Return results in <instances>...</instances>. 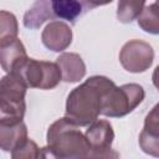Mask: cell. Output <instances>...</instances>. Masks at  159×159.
<instances>
[{
  "label": "cell",
  "instance_id": "6da1fadb",
  "mask_svg": "<svg viewBox=\"0 0 159 159\" xmlns=\"http://www.w3.org/2000/svg\"><path fill=\"white\" fill-rule=\"evenodd\" d=\"M114 86L113 80L106 76H91L68 93L65 117L78 127L91 125L102 114L103 98Z\"/></svg>",
  "mask_w": 159,
  "mask_h": 159
},
{
  "label": "cell",
  "instance_id": "7a4b0ae2",
  "mask_svg": "<svg viewBox=\"0 0 159 159\" xmlns=\"http://www.w3.org/2000/svg\"><path fill=\"white\" fill-rule=\"evenodd\" d=\"M46 139L47 145L62 159H86L91 153L86 135L66 117L55 120L48 127Z\"/></svg>",
  "mask_w": 159,
  "mask_h": 159
},
{
  "label": "cell",
  "instance_id": "3957f363",
  "mask_svg": "<svg viewBox=\"0 0 159 159\" xmlns=\"http://www.w3.org/2000/svg\"><path fill=\"white\" fill-rule=\"evenodd\" d=\"M27 86L16 75H5L0 81V124L22 122L26 111Z\"/></svg>",
  "mask_w": 159,
  "mask_h": 159
},
{
  "label": "cell",
  "instance_id": "277c9868",
  "mask_svg": "<svg viewBox=\"0 0 159 159\" xmlns=\"http://www.w3.org/2000/svg\"><path fill=\"white\" fill-rule=\"evenodd\" d=\"M145 91L138 83H125L112 87L104 96L102 116L120 118L132 113L144 99Z\"/></svg>",
  "mask_w": 159,
  "mask_h": 159
},
{
  "label": "cell",
  "instance_id": "5b68a950",
  "mask_svg": "<svg viewBox=\"0 0 159 159\" xmlns=\"http://www.w3.org/2000/svg\"><path fill=\"white\" fill-rule=\"evenodd\" d=\"M11 73L19 76L27 88L52 89L62 81V73L56 62L27 58Z\"/></svg>",
  "mask_w": 159,
  "mask_h": 159
},
{
  "label": "cell",
  "instance_id": "8992f818",
  "mask_svg": "<svg viewBox=\"0 0 159 159\" xmlns=\"http://www.w3.org/2000/svg\"><path fill=\"white\" fill-rule=\"evenodd\" d=\"M153 61L154 50L152 45L143 40H129L119 51V62L130 73L145 72L153 65Z\"/></svg>",
  "mask_w": 159,
  "mask_h": 159
},
{
  "label": "cell",
  "instance_id": "52a82bcc",
  "mask_svg": "<svg viewBox=\"0 0 159 159\" xmlns=\"http://www.w3.org/2000/svg\"><path fill=\"white\" fill-rule=\"evenodd\" d=\"M72 30L70 25L61 20L50 21L41 34L43 46L53 52H62L72 43Z\"/></svg>",
  "mask_w": 159,
  "mask_h": 159
},
{
  "label": "cell",
  "instance_id": "ba28073f",
  "mask_svg": "<svg viewBox=\"0 0 159 159\" xmlns=\"http://www.w3.org/2000/svg\"><path fill=\"white\" fill-rule=\"evenodd\" d=\"M138 140L145 154L159 158V102L145 116Z\"/></svg>",
  "mask_w": 159,
  "mask_h": 159
},
{
  "label": "cell",
  "instance_id": "9c48e42d",
  "mask_svg": "<svg viewBox=\"0 0 159 159\" xmlns=\"http://www.w3.org/2000/svg\"><path fill=\"white\" fill-rule=\"evenodd\" d=\"M86 139L93 152H104L112 148L114 130L109 120L97 119L86 129Z\"/></svg>",
  "mask_w": 159,
  "mask_h": 159
},
{
  "label": "cell",
  "instance_id": "30bf717a",
  "mask_svg": "<svg viewBox=\"0 0 159 159\" xmlns=\"http://www.w3.org/2000/svg\"><path fill=\"white\" fill-rule=\"evenodd\" d=\"M56 63L61 70L62 81L67 83L78 82L86 75V63L78 53L63 52L56 58Z\"/></svg>",
  "mask_w": 159,
  "mask_h": 159
},
{
  "label": "cell",
  "instance_id": "8fae6325",
  "mask_svg": "<svg viewBox=\"0 0 159 159\" xmlns=\"http://www.w3.org/2000/svg\"><path fill=\"white\" fill-rule=\"evenodd\" d=\"M97 2L88 1H76V0H53L52 11L55 19L68 21L70 24H76V20L81 17L91 7L97 6Z\"/></svg>",
  "mask_w": 159,
  "mask_h": 159
},
{
  "label": "cell",
  "instance_id": "7c38bea8",
  "mask_svg": "<svg viewBox=\"0 0 159 159\" xmlns=\"http://www.w3.org/2000/svg\"><path fill=\"white\" fill-rule=\"evenodd\" d=\"M27 58L29 56L26 53V48L20 39L0 45V62L6 75L11 73L20 63Z\"/></svg>",
  "mask_w": 159,
  "mask_h": 159
},
{
  "label": "cell",
  "instance_id": "4fadbf2b",
  "mask_svg": "<svg viewBox=\"0 0 159 159\" xmlns=\"http://www.w3.org/2000/svg\"><path fill=\"white\" fill-rule=\"evenodd\" d=\"M55 15L52 11V1L39 0L32 4V6L25 12L22 17L24 26L30 30L40 29L46 21L53 20Z\"/></svg>",
  "mask_w": 159,
  "mask_h": 159
},
{
  "label": "cell",
  "instance_id": "5bb4252c",
  "mask_svg": "<svg viewBox=\"0 0 159 159\" xmlns=\"http://www.w3.org/2000/svg\"><path fill=\"white\" fill-rule=\"evenodd\" d=\"M27 139V127L22 122L16 124H0V147L4 152H11Z\"/></svg>",
  "mask_w": 159,
  "mask_h": 159
},
{
  "label": "cell",
  "instance_id": "9a60e30c",
  "mask_svg": "<svg viewBox=\"0 0 159 159\" xmlns=\"http://www.w3.org/2000/svg\"><path fill=\"white\" fill-rule=\"evenodd\" d=\"M138 26L152 35H159V0L147 4L137 19Z\"/></svg>",
  "mask_w": 159,
  "mask_h": 159
},
{
  "label": "cell",
  "instance_id": "2e32d148",
  "mask_svg": "<svg viewBox=\"0 0 159 159\" xmlns=\"http://www.w3.org/2000/svg\"><path fill=\"white\" fill-rule=\"evenodd\" d=\"M19 35V25L16 16L6 10L0 11V45L11 42Z\"/></svg>",
  "mask_w": 159,
  "mask_h": 159
},
{
  "label": "cell",
  "instance_id": "e0dca14e",
  "mask_svg": "<svg viewBox=\"0 0 159 159\" xmlns=\"http://www.w3.org/2000/svg\"><path fill=\"white\" fill-rule=\"evenodd\" d=\"M145 5V1H119L117 4V19L123 24H130L139 17Z\"/></svg>",
  "mask_w": 159,
  "mask_h": 159
},
{
  "label": "cell",
  "instance_id": "ac0fdd59",
  "mask_svg": "<svg viewBox=\"0 0 159 159\" xmlns=\"http://www.w3.org/2000/svg\"><path fill=\"white\" fill-rule=\"evenodd\" d=\"M40 148L32 139H26L11 150V159H36Z\"/></svg>",
  "mask_w": 159,
  "mask_h": 159
},
{
  "label": "cell",
  "instance_id": "d6986e66",
  "mask_svg": "<svg viewBox=\"0 0 159 159\" xmlns=\"http://www.w3.org/2000/svg\"><path fill=\"white\" fill-rule=\"evenodd\" d=\"M86 159H120L119 153L114 149H108L104 152H93L91 150L89 155Z\"/></svg>",
  "mask_w": 159,
  "mask_h": 159
},
{
  "label": "cell",
  "instance_id": "ffe728a7",
  "mask_svg": "<svg viewBox=\"0 0 159 159\" xmlns=\"http://www.w3.org/2000/svg\"><path fill=\"white\" fill-rule=\"evenodd\" d=\"M36 159H62V158H61L51 147L46 145V147L40 148Z\"/></svg>",
  "mask_w": 159,
  "mask_h": 159
},
{
  "label": "cell",
  "instance_id": "44dd1931",
  "mask_svg": "<svg viewBox=\"0 0 159 159\" xmlns=\"http://www.w3.org/2000/svg\"><path fill=\"white\" fill-rule=\"evenodd\" d=\"M152 81H153V84H154V87L158 89V92H159V65L154 68V71H153V75H152Z\"/></svg>",
  "mask_w": 159,
  "mask_h": 159
}]
</instances>
